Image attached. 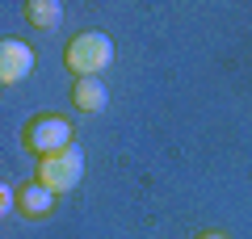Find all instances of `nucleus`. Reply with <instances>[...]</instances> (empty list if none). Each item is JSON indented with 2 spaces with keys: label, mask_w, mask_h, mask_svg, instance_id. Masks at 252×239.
<instances>
[{
  "label": "nucleus",
  "mask_w": 252,
  "mask_h": 239,
  "mask_svg": "<svg viewBox=\"0 0 252 239\" xmlns=\"http://www.w3.org/2000/svg\"><path fill=\"white\" fill-rule=\"evenodd\" d=\"M114 63V38L97 34V30H84L72 42L63 46V67L72 71V80L80 76H101V71Z\"/></svg>",
  "instance_id": "1"
},
{
  "label": "nucleus",
  "mask_w": 252,
  "mask_h": 239,
  "mask_svg": "<svg viewBox=\"0 0 252 239\" xmlns=\"http://www.w3.org/2000/svg\"><path fill=\"white\" fill-rule=\"evenodd\" d=\"M21 147L34 151L38 159L42 155H55V151L72 147V122L63 114H38L21 126Z\"/></svg>",
  "instance_id": "2"
},
{
  "label": "nucleus",
  "mask_w": 252,
  "mask_h": 239,
  "mask_svg": "<svg viewBox=\"0 0 252 239\" xmlns=\"http://www.w3.org/2000/svg\"><path fill=\"white\" fill-rule=\"evenodd\" d=\"M34 180H42L46 189H55V193H67V189H76L84 180V151L76 147H63V151H55V155H42L38 159V177Z\"/></svg>",
  "instance_id": "3"
},
{
  "label": "nucleus",
  "mask_w": 252,
  "mask_h": 239,
  "mask_svg": "<svg viewBox=\"0 0 252 239\" xmlns=\"http://www.w3.org/2000/svg\"><path fill=\"white\" fill-rule=\"evenodd\" d=\"M34 71V51H30L21 38H4L0 42V84L4 89H13V84H21V80Z\"/></svg>",
  "instance_id": "4"
},
{
  "label": "nucleus",
  "mask_w": 252,
  "mask_h": 239,
  "mask_svg": "<svg viewBox=\"0 0 252 239\" xmlns=\"http://www.w3.org/2000/svg\"><path fill=\"white\" fill-rule=\"evenodd\" d=\"M55 206H59V193L46 189L42 180H26V185H17V214H21V218H30V222L51 218Z\"/></svg>",
  "instance_id": "5"
},
{
  "label": "nucleus",
  "mask_w": 252,
  "mask_h": 239,
  "mask_svg": "<svg viewBox=\"0 0 252 239\" xmlns=\"http://www.w3.org/2000/svg\"><path fill=\"white\" fill-rule=\"evenodd\" d=\"M67 101H72L76 114H101V109L109 105V89L101 84L97 76H80V80H72Z\"/></svg>",
  "instance_id": "6"
},
{
  "label": "nucleus",
  "mask_w": 252,
  "mask_h": 239,
  "mask_svg": "<svg viewBox=\"0 0 252 239\" xmlns=\"http://www.w3.org/2000/svg\"><path fill=\"white\" fill-rule=\"evenodd\" d=\"M21 13H26V21L34 30H42V34H51V30L63 26V4L59 0H26Z\"/></svg>",
  "instance_id": "7"
},
{
  "label": "nucleus",
  "mask_w": 252,
  "mask_h": 239,
  "mask_svg": "<svg viewBox=\"0 0 252 239\" xmlns=\"http://www.w3.org/2000/svg\"><path fill=\"white\" fill-rule=\"evenodd\" d=\"M193 239H227V235H223V231H198Z\"/></svg>",
  "instance_id": "8"
}]
</instances>
